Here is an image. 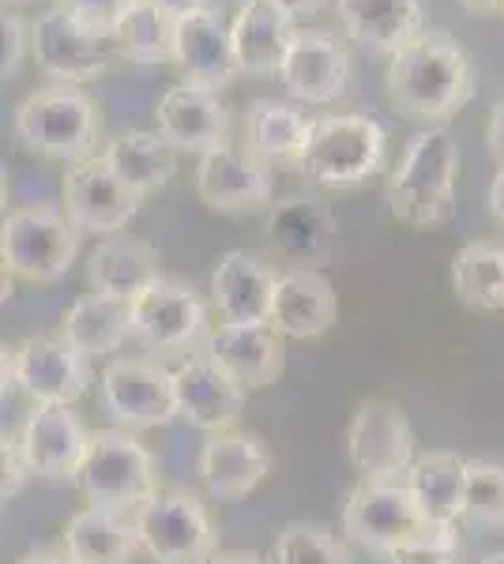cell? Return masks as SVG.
<instances>
[{
	"instance_id": "6da1fadb",
	"label": "cell",
	"mask_w": 504,
	"mask_h": 564,
	"mask_svg": "<svg viewBox=\"0 0 504 564\" xmlns=\"http://www.w3.org/2000/svg\"><path fill=\"white\" fill-rule=\"evenodd\" d=\"M384 87L403 117L444 124L474 98V68L460 39L448 31H421L396 57H388Z\"/></svg>"
},
{
	"instance_id": "7a4b0ae2",
	"label": "cell",
	"mask_w": 504,
	"mask_h": 564,
	"mask_svg": "<svg viewBox=\"0 0 504 564\" xmlns=\"http://www.w3.org/2000/svg\"><path fill=\"white\" fill-rule=\"evenodd\" d=\"M460 143L448 124H429L407 143V154L388 181V207L403 226L429 230L455 215Z\"/></svg>"
},
{
	"instance_id": "3957f363",
	"label": "cell",
	"mask_w": 504,
	"mask_h": 564,
	"mask_svg": "<svg viewBox=\"0 0 504 564\" xmlns=\"http://www.w3.org/2000/svg\"><path fill=\"white\" fill-rule=\"evenodd\" d=\"M15 140L57 162H84L103 140V117L95 98L76 84H50L26 95L15 109Z\"/></svg>"
},
{
	"instance_id": "277c9868",
	"label": "cell",
	"mask_w": 504,
	"mask_h": 564,
	"mask_svg": "<svg viewBox=\"0 0 504 564\" xmlns=\"http://www.w3.org/2000/svg\"><path fill=\"white\" fill-rule=\"evenodd\" d=\"M72 486L95 508L136 512L159 489V478H154L151 452L136 441L132 430H98L90 433L87 456Z\"/></svg>"
},
{
	"instance_id": "5b68a950",
	"label": "cell",
	"mask_w": 504,
	"mask_h": 564,
	"mask_svg": "<svg viewBox=\"0 0 504 564\" xmlns=\"http://www.w3.org/2000/svg\"><path fill=\"white\" fill-rule=\"evenodd\" d=\"M384 151H388V135H384L380 121H373V117H320L298 170L324 188H354L377 174Z\"/></svg>"
},
{
	"instance_id": "8992f818",
	"label": "cell",
	"mask_w": 504,
	"mask_h": 564,
	"mask_svg": "<svg viewBox=\"0 0 504 564\" xmlns=\"http://www.w3.org/2000/svg\"><path fill=\"white\" fill-rule=\"evenodd\" d=\"M79 226L57 207H15L0 230V257L26 282H57L76 263Z\"/></svg>"
},
{
	"instance_id": "52a82bcc",
	"label": "cell",
	"mask_w": 504,
	"mask_h": 564,
	"mask_svg": "<svg viewBox=\"0 0 504 564\" xmlns=\"http://www.w3.org/2000/svg\"><path fill=\"white\" fill-rule=\"evenodd\" d=\"M132 516L140 545L159 564H204L215 553V523L192 494L154 489Z\"/></svg>"
},
{
	"instance_id": "ba28073f",
	"label": "cell",
	"mask_w": 504,
	"mask_h": 564,
	"mask_svg": "<svg viewBox=\"0 0 504 564\" xmlns=\"http://www.w3.org/2000/svg\"><path fill=\"white\" fill-rule=\"evenodd\" d=\"M346 452L362 481H399L415 463V430L392 399H362L346 425Z\"/></svg>"
},
{
	"instance_id": "9c48e42d",
	"label": "cell",
	"mask_w": 504,
	"mask_h": 564,
	"mask_svg": "<svg viewBox=\"0 0 504 564\" xmlns=\"http://www.w3.org/2000/svg\"><path fill=\"white\" fill-rule=\"evenodd\" d=\"M207 335V305L189 282L167 275L132 302V339L154 354H189Z\"/></svg>"
},
{
	"instance_id": "30bf717a",
	"label": "cell",
	"mask_w": 504,
	"mask_h": 564,
	"mask_svg": "<svg viewBox=\"0 0 504 564\" xmlns=\"http://www.w3.org/2000/svg\"><path fill=\"white\" fill-rule=\"evenodd\" d=\"M426 527L418 500L410 497L407 481H357L354 494L343 505L346 539L373 553H392Z\"/></svg>"
},
{
	"instance_id": "8fae6325",
	"label": "cell",
	"mask_w": 504,
	"mask_h": 564,
	"mask_svg": "<svg viewBox=\"0 0 504 564\" xmlns=\"http://www.w3.org/2000/svg\"><path fill=\"white\" fill-rule=\"evenodd\" d=\"M103 403L121 430H159L178 417L173 369L154 358H114L103 369Z\"/></svg>"
},
{
	"instance_id": "7c38bea8",
	"label": "cell",
	"mask_w": 504,
	"mask_h": 564,
	"mask_svg": "<svg viewBox=\"0 0 504 564\" xmlns=\"http://www.w3.org/2000/svg\"><path fill=\"white\" fill-rule=\"evenodd\" d=\"M143 196H136L121 177L109 170L103 151L68 166L64 174V212L84 234H121L140 212Z\"/></svg>"
},
{
	"instance_id": "4fadbf2b",
	"label": "cell",
	"mask_w": 504,
	"mask_h": 564,
	"mask_svg": "<svg viewBox=\"0 0 504 564\" xmlns=\"http://www.w3.org/2000/svg\"><path fill=\"white\" fill-rule=\"evenodd\" d=\"M12 361V377L34 403L72 406L90 384V369L76 347L64 335H34L15 350H4Z\"/></svg>"
},
{
	"instance_id": "5bb4252c",
	"label": "cell",
	"mask_w": 504,
	"mask_h": 564,
	"mask_svg": "<svg viewBox=\"0 0 504 564\" xmlns=\"http://www.w3.org/2000/svg\"><path fill=\"white\" fill-rule=\"evenodd\" d=\"M106 39L90 34L76 15H68L61 4L42 12L31 23V57L42 76L53 84H87L106 72Z\"/></svg>"
},
{
	"instance_id": "9a60e30c",
	"label": "cell",
	"mask_w": 504,
	"mask_h": 564,
	"mask_svg": "<svg viewBox=\"0 0 504 564\" xmlns=\"http://www.w3.org/2000/svg\"><path fill=\"white\" fill-rule=\"evenodd\" d=\"M173 399H178V417L192 430L226 433L245 414V388L230 372H223L207 354H189L173 369Z\"/></svg>"
},
{
	"instance_id": "2e32d148",
	"label": "cell",
	"mask_w": 504,
	"mask_h": 564,
	"mask_svg": "<svg viewBox=\"0 0 504 564\" xmlns=\"http://www.w3.org/2000/svg\"><path fill=\"white\" fill-rule=\"evenodd\" d=\"M264 234H268V245L287 263L320 271L335 257L339 218L324 199L287 196V199H279V204H271Z\"/></svg>"
},
{
	"instance_id": "e0dca14e",
	"label": "cell",
	"mask_w": 504,
	"mask_h": 564,
	"mask_svg": "<svg viewBox=\"0 0 504 564\" xmlns=\"http://www.w3.org/2000/svg\"><path fill=\"white\" fill-rule=\"evenodd\" d=\"M90 433L84 430L79 414L72 406H53V403H34V411L26 414L20 430V448L26 456L31 475L45 481H72L79 470V463L87 456Z\"/></svg>"
},
{
	"instance_id": "ac0fdd59",
	"label": "cell",
	"mask_w": 504,
	"mask_h": 564,
	"mask_svg": "<svg viewBox=\"0 0 504 564\" xmlns=\"http://www.w3.org/2000/svg\"><path fill=\"white\" fill-rule=\"evenodd\" d=\"M196 193L211 212H256L271 204V174L268 162H260L253 151L223 143L200 154L196 166Z\"/></svg>"
},
{
	"instance_id": "d6986e66",
	"label": "cell",
	"mask_w": 504,
	"mask_h": 564,
	"mask_svg": "<svg viewBox=\"0 0 504 564\" xmlns=\"http://www.w3.org/2000/svg\"><path fill=\"white\" fill-rule=\"evenodd\" d=\"M346 79H351L346 45L328 31H298L279 72L287 95L309 106H328L346 90Z\"/></svg>"
},
{
	"instance_id": "ffe728a7",
	"label": "cell",
	"mask_w": 504,
	"mask_h": 564,
	"mask_svg": "<svg viewBox=\"0 0 504 564\" xmlns=\"http://www.w3.org/2000/svg\"><path fill=\"white\" fill-rule=\"evenodd\" d=\"M204 354L245 391L268 388L287 369L282 335L271 324H218L211 327Z\"/></svg>"
},
{
	"instance_id": "44dd1931",
	"label": "cell",
	"mask_w": 504,
	"mask_h": 564,
	"mask_svg": "<svg viewBox=\"0 0 504 564\" xmlns=\"http://www.w3.org/2000/svg\"><path fill=\"white\" fill-rule=\"evenodd\" d=\"M298 15L275 0H242L230 23L234 57L242 76H279L298 39Z\"/></svg>"
},
{
	"instance_id": "7402d4cb",
	"label": "cell",
	"mask_w": 504,
	"mask_h": 564,
	"mask_svg": "<svg viewBox=\"0 0 504 564\" xmlns=\"http://www.w3.org/2000/svg\"><path fill=\"white\" fill-rule=\"evenodd\" d=\"M154 124H159V135L170 148L207 154L211 148L226 143L230 117H226V106L218 102V90L178 84L159 98Z\"/></svg>"
},
{
	"instance_id": "603a6c76",
	"label": "cell",
	"mask_w": 504,
	"mask_h": 564,
	"mask_svg": "<svg viewBox=\"0 0 504 564\" xmlns=\"http://www.w3.org/2000/svg\"><path fill=\"white\" fill-rule=\"evenodd\" d=\"M279 275L249 249H234L215 263L211 294L226 324H271Z\"/></svg>"
},
{
	"instance_id": "cb8c5ba5",
	"label": "cell",
	"mask_w": 504,
	"mask_h": 564,
	"mask_svg": "<svg viewBox=\"0 0 504 564\" xmlns=\"http://www.w3.org/2000/svg\"><path fill=\"white\" fill-rule=\"evenodd\" d=\"M271 470V452L256 433H211V441L200 452V478L207 494L218 500L249 497Z\"/></svg>"
},
{
	"instance_id": "d4e9b609",
	"label": "cell",
	"mask_w": 504,
	"mask_h": 564,
	"mask_svg": "<svg viewBox=\"0 0 504 564\" xmlns=\"http://www.w3.org/2000/svg\"><path fill=\"white\" fill-rule=\"evenodd\" d=\"M339 23L346 39L369 53L396 57L426 31V8L421 0H339Z\"/></svg>"
},
{
	"instance_id": "484cf974",
	"label": "cell",
	"mask_w": 504,
	"mask_h": 564,
	"mask_svg": "<svg viewBox=\"0 0 504 564\" xmlns=\"http://www.w3.org/2000/svg\"><path fill=\"white\" fill-rule=\"evenodd\" d=\"M335 316H339V297L324 271L290 268L287 275H279L271 327L282 339H317V335H324L335 324Z\"/></svg>"
},
{
	"instance_id": "4316f807",
	"label": "cell",
	"mask_w": 504,
	"mask_h": 564,
	"mask_svg": "<svg viewBox=\"0 0 504 564\" xmlns=\"http://www.w3.org/2000/svg\"><path fill=\"white\" fill-rule=\"evenodd\" d=\"M178 68L192 87L223 90L234 84L237 57H234V39L230 26L218 20L211 8L185 15L178 23Z\"/></svg>"
},
{
	"instance_id": "83f0119b",
	"label": "cell",
	"mask_w": 504,
	"mask_h": 564,
	"mask_svg": "<svg viewBox=\"0 0 504 564\" xmlns=\"http://www.w3.org/2000/svg\"><path fill=\"white\" fill-rule=\"evenodd\" d=\"M87 279L95 286V294L136 302V297L148 294L154 282L167 275H162V257L154 245L114 234V238L95 245V252L87 260Z\"/></svg>"
},
{
	"instance_id": "f1b7e54d",
	"label": "cell",
	"mask_w": 504,
	"mask_h": 564,
	"mask_svg": "<svg viewBox=\"0 0 504 564\" xmlns=\"http://www.w3.org/2000/svg\"><path fill=\"white\" fill-rule=\"evenodd\" d=\"M64 550L76 564H128L143 545L132 512L87 505L64 527Z\"/></svg>"
},
{
	"instance_id": "f546056e",
	"label": "cell",
	"mask_w": 504,
	"mask_h": 564,
	"mask_svg": "<svg viewBox=\"0 0 504 564\" xmlns=\"http://www.w3.org/2000/svg\"><path fill=\"white\" fill-rule=\"evenodd\" d=\"M313 124L301 109L279 98H256L245 113V135H249V151L260 162H279V166H301L313 140Z\"/></svg>"
},
{
	"instance_id": "4dcf8cb0",
	"label": "cell",
	"mask_w": 504,
	"mask_h": 564,
	"mask_svg": "<svg viewBox=\"0 0 504 564\" xmlns=\"http://www.w3.org/2000/svg\"><path fill=\"white\" fill-rule=\"evenodd\" d=\"M103 159L136 196L162 193L178 174V148H170L159 132H117L103 148Z\"/></svg>"
},
{
	"instance_id": "1f68e13d",
	"label": "cell",
	"mask_w": 504,
	"mask_h": 564,
	"mask_svg": "<svg viewBox=\"0 0 504 564\" xmlns=\"http://www.w3.org/2000/svg\"><path fill=\"white\" fill-rule=\"evenodd\" d=\"M407 489L429 523H460L467 497V459L455 452H426L410 463Z\"/></svg>"
},
{
	"instance_id": "d6a6232c",
	"label": "cell",
	"mask_w": 504,
	"mask_h": 564,
	"mask_svg": "<svg viewBox=\"0 0 504 564\" xmlns=\"http://www.w3.org/2000/svg\"><path fill=\"white\" fill-rule=\"evenodd\" d=\"M61 335L84 358H106V354L121 350L125 339H132V302L109 294H84L64 316Z\"/></svg>"
},
{
	"instance_id": "836d02e7",
	"label": "cell",
	"mask_w": 504,
	"mask_h": 564,
	"mask_svg": "<svg viewBox=\"0 0 504 564\" xmlns=\"http://www.w3.org/2000/svg\"><path fill=\"white\" fill-rule=\"evenodd\" d=\"M178 15L151 0H136L117 26V50L132 65H178Z\"/></svg>"
},
{
	"instance_id": "e575fe53",
	"label": "cell",
	"mask_w": 504,
	"mask_h": 564,
	"mask_svg": "<svg viewBox=\"0 0 504 564\" xmlns=\"http://www.w3.org/2000/svg\"><path fill=\"white\" fill-rule=\"evenodd\" d=\"M452 290L467 308L501 313L504 308V245L471 241L452 257Z\"/></svg>"
},
{
	"instance_id": "d590c367",
	"label": "cell",
	"mask_w": 504,
	"mask_h": 564,
	"mask_svg": "<svg viewBox=\"0 0 504 564\" xmlns=\"http://www.w3.org/2000/svg\"><path fill=\"white\" fill-rule=\"evenodd\" d=\"M275 564H354L346 542L320 523H287L275 539Z\"/></svg>"
},
{
	"instance_id": "8d00e7d4",
	"label": "cell",
	"mask_w": 504,
	"mask_h": 564,
	"mask_svg": "<svg viewBox=\"0 0 504 564\" xmlns=\"http://www.w3.org/2000/svg\"><path fill=\"white\" fill-rule=\"evenodd\" d=\"M463 523L497 531L504 527V467L490 459H467Z\"/></svg>"
},
{
	"instance_id": "74e56055",
	"label": "cell",
	"mask_w": 504,
	"mask_h": 564,
	"mask_svg": "<svg viewBox=\"0 0 504 564\" xmlns=\"http://www.w3.org/2000/svg\"><path fill=\"white\" fill-rule=\"evenodd\" d=\"M460 531L455 523H429L392 553V564H460Z\"/></svg>"
},
{
	"instance_id": "f35d334b",
	"label": "cell",
	"mask_w": 504,
	"mask_h": 564,
	"mask_svg": "<svg viewBox=\"0 0 504 564\" xmlns=\"http://www.w3.org/2000/svg\"><path fill=\"white\" fill-rule=\"evenodd\" d=\"M57 4L68 15H76L90 34H98V39H106V42H117V26H121L125 12L136 0H57Z\"/></svg>"
},
{
	"instance_id": "ab89813d",
	"label": "cell",
	"mask_w": 504,
	"mask_h": 564,
	"mask_svg": "<svg viewBox=\"0 0 504 564\" xmlns=\"http://www.w3.org/2000/svg\"><path fill=\"white\" fill-rule=\"evenodd\" d=\"M23 53H31V23L20 20L15 12H4V61H0L4 79L20 72Z\"/></svg>"
},
{
	"instance_id": "60d3db41",
	"label": "cell",
	"mask_w": 504,
	"mask_h": 564,
	"mask_svg": "<svg viewBox=\"0 0 504 564\" xmlns=\"http://www.w3.org/2000/svg\"><path fill=\"white\" fill-rule=\"evenodd\" d=\"M31 475V467H26V456L20 448V436H4V500L20 494L23 478Z\"/></svg>"
},
{
	"instance_id": "b9f144b4",
	"label": "cell",
	"mask_w": 504,
	"mask_h": 564,
	"mask_svg": "<svg viewBox=\"0 0 504 564\" xmlns=\"http://www.w3.org/2000/svg\"><path fill=\"white\" fill-rule=\"evenodd\" d=\"M485 148H490V159L504 166V98L493 106L490 124H485Z\"/></svg>"
},
{
	"instance_id": "7bdbcfd3",
	"label": "cell",
	"mask_w": 504,
	"mask_h": 564,
	"mask_svg": "<svg viewBox=\"0 0 504 564\" xmlns=\"http://www.w3.org/2000/svg\"><path fill=\"white\" fill-rule=\"evenodd\" d=\"M485 207H490V218L504 230V166L493 174L490 181V193H485Z\"/></svg>"
},
{
	"instance_id": "ee69618b",
	"label": "cell",
	"mask_w": 504,
	"mask_h": 564,
	"mask_svg": "<svg viewBox=\"0 0 504 564\" xmlns=\"http://www.w3.org/2000/svg\"><path fill=\"white\" fill-rule=\"evenodd\" d=\"M15 564H76V557H72L64 545H61V550H45V545H42V550L23 553V557L15 561Z\"/></svg>"
},
{
	"instance_id": "f6af8a7d",
	"label": "cell",
	"mask_w": 504,
	"mask_h": 564,
	"mask_svg": "<svg viewBox=\"0 0 504 564\" xmlns=\"http://www.w3.org/2000/svg\"><path fill=\"white\" fill-rule=\"evenodd\" d=\"M204 564H264V557L253 550H215Z\"/></svg>"
},
{
	"instance_id": "bcb514c9",
	"label": "cell",
	"mask_w": 504,
	"mask_h": 564,
	"mask_svg": "<svg viewBox=\"0 0 504 564\" xmlns=\"http://www.w3.org/2000/svg\"><path fill=\"white\" fill-rule=\"evenodd\" d=\"M151 4L167 8L170 15H178V20H185V15L200 12V8H207V0H151Z\"/></svg>"
},
{
	"instance_id": "7dc6e473",
	"label": "cell",
	"mask_w": 504,
	"mask_h": 564,
	"mask_svg": "<svg viewBox=\"0 0 504 564\" xmlns=\"http://www.w3.org/2000/svg\"><path fill=\"white\" fill-rule=\"evenodd\" d=\"M460 8H467V12H474V15H497L504 12V0H455Z\"/></svg>"
},
{
	"instance_id": "c3c4849f",
	"label": "cell",
	"mask_w": 504,
	"mask_h": 564,
	"mask_svg": "<svg viewBox=\"0 0 504 564\" xmlns=\"http://www.w3.org/2000/svg\"><path fill=\"white\" fill-rule=\"evenodd\" d=\"M275 4H282L290 15H313L328 4V0H275Z\"/></svg>"
},
{
	"instance_id": "681fc988",
	"label": "cell",
	"mask_w": 504,
	"mask_h": 564,
	"mask_svg": "<svg viewBox=\"0 0 504 564\" xmlns=\"http://www.w3.org/2000/svg\"><path fill=\"white\" fill-rule=\"evenodd\" d=\"M482 564H504V550L501 553H490V557H482Z\"/></svg>"
},
{
	"instance_id": "f907efd6",
	"label": "cell",
	"mask_w": 504,
	"mask_h": 564,
	"mask_svg": "<svg viewBox=\"0 0 504 564\" xmlns=\"http://www.w3.org/2000/svg\"><path fill=\"white\" fill-rule=\"evenodd\" d=\"M4 4H20V0H4Z\"/></svg>"
}]
</instances>
